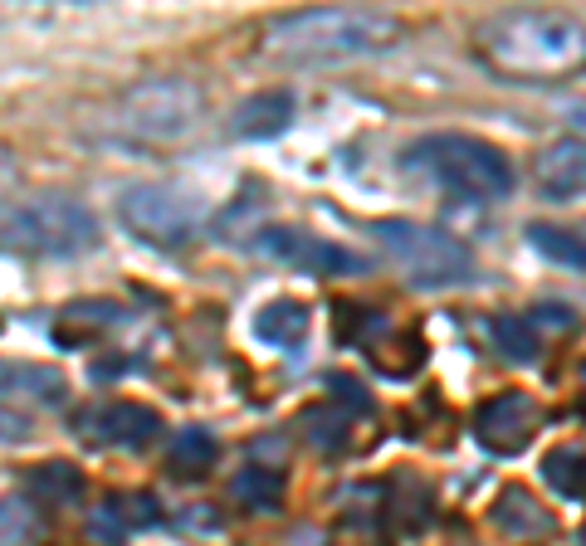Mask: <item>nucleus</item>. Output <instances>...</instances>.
Segmentation results:
<instances>
[{"label": "nucleus", "mask_w": 586, "mask_h": 546, "mask_svg": "<svg viewBox=\"0 0 586 546\" xmlns=\"http://www.w3.org/2000/svg\"><path fill=\"white\" fill-rule=\"evenodd\" d=\"M250 249L269 264H284V269H299V273H357L362 259L347 254L343 244L333 239H318L308 230H293V225H269V230H254L250 234Z\"/></svg>", "instance_id": "obj_8"}, {"label": "nucleus", "mask_w": 586, "mask_h": 546, "mask_svg": "<svg viewBox=\"0 0 586 546\" xmlns=\"http://www.w3.org/2000/svg\"><path fill=\"white\" fill-rule=\"evenodd\" d=\"M543 429V410H538L533 395L523 391H503L493 395L489 405H479L475 415V435L489 454H518L528 449V439Z\"/></svg>", "instance_id": "obj_10"}, {"label": "nucleus", "mask_w": 586, "mask_h": 546, "mask_svg": "<svg viewBox=\"0 0 586 546\" xmlns=\"http://www.w3.org/2000/svg\"><path fill=\"white\" fill-rule=\"evenodd\" d=\"M293 112H299L293 88H264V94H250L230 112V132L245 136V142H264V136H279L289 128Z\"/></svg>", "instance_id": "obj_12"}, {"label": "nucleus", "mask_w": 586, "mask_h": 546, "mask_svg": "<svg viewBox=\"0 0 586 546\" xmlns=\"http://www.w3.org/2000/svg\"><path fill=\"white\" fill-rule=\"evenodd\" d=\"M387 512L397 517L401 532H421L425 517H431V488H425L415 473H397L387 488Z\"/></svg>", "instance_id": "obj_17"}, {"label": "nucleus", "mask_w": 586, "mask_h": 546, "mask_svg": "<svg viewBox=\"0 0 586 546\" xmlns=\"http://www.w3.org/2000/svg\"><path fill=\"white\" fill-rule=\"evenodd\" d=\"M405 162L465 200H503L513 190V166L493 142L469 132H431L405 146Z\"/></svg>", "instance_id": "obj_3"}, {"label": "nucleus", "mask_w": 586, "mask_h": 546, "mask_svg": "<svg viewBox=\"0 0 586 546\" xmlns=\"http://www.w3.org/2000/svg\"><path fill=\"white\" fill-rule=\"evenodd\" d=\"M582 375H586V367H582Z\"/></svg>", "instance_id": "obj_32"}, {"label": "nucleus", "mask_w": 586, "mask_h": 546, "mask_svg": "<svg viewBox=\"0 0 586 546\" xmlns=\"http://www.w3.org/2000/svg\"><path fill=\"white\" fill-rule=\"evenodd\" d=\"M479 54L503 78H572L586 68V25L557 10H509L479 30Z\"/></svg>", "instance_id": "obj_2"}, {"label": "nucleus", "mask_w": 586, "mask_h": 546, "mask_svg": "<svg viewBox=\"0 0 586 546\" xmlns=\"http://www.w3.org/2000/svg\"><path fill=\"white\" fill-rule=\"evenodd\" d=\"M118 215H122V225L142 239V244L166 249V254H172V249L196 244V210H191L186 196H176V190H166V186L122 190Z\"/></svg>", "instance_id": "obj_7"}, {"label": "nucleus", "mask_w": 586, "mask_h": 546, "mask_svg": "<svg viewBox=\"0 0 586 546\" xmlns=\"http://www.w3.org/2000/svg\"><path fill=\"white\" fill-rule=\"evenodd\" d=\"M528 244H533L543 259H552V264H562V269H586V239L562 230V225L533 220L528 225Z\"/></svg>", "instance_id": "obj_20"}, {"label": "nucleus", "mask_w": 586, "mask_h": 546, "mask_svg": "<svg viewBox=\"0 0 586 546\" xmlns=\"http://www.w3.org/2000/svg\"><path fill=\"white\" fill-rule=\"evenodd\" d=\"M74 435L88 444H104V449H142L152 444V435H162V415L152 405L138 401H94L74 410Z\"/></svg>", "instance_id": "obj_9"}, {"label": "nucleus", "mask_w": 586, "mask_h": 546, "mask_svg": "<svg viewBox=\"0 0 586 546\" xmlns=\"http://www.w3.org/2000/svg\"><path fill=\"white\" fill-rule=\"evenodd\" d=\"M25 493H30V503L69 507V503H78V493H84V473H78L74 463H40V469H30V478H25Z\"/></svg>", "instance_id": "obj_15"}, {"label": "nucleus", "mask_w": 586, "mask_h": 546, "mask_svg": "<svg viewBox=\"0 0 586 546\" xmlns=\"http://www.w3.org/2000/svg\"><path fill=\"white\" fill-rule=\"evenodd\" d=\"M572 118H577V122H582V128H586V102H582V108H572Z\"/></svg>", "instance_id": "obj_30"}, {"label": "nucleus", "mask_w": 586, "mask_h": 546, "mask_svg": "<svg viewBox=\"0 0 586 546\" xmlns=\"http://www.w3.org/2000/svg\"><path fill=\"white\" fill-rule=\"evenodd\" d=\"M216 459H220V439L210 435V429H182L172 444V473L176 478H206L210 469H216Z\"/></svg>", "instance_id": "obj_18"}, {"label": "nucleus", "mask_w": 586, "mask_h": 546, "mask_svg": "<svg viewBox=\"0 0 586 546\" xmlns=\"http://www.w3.org/2000/svg\"><path fill=\"white\" fill-rule=\"evenodd\" d=\"M40 512L30 498H0V546H35Z\"/></svg>", "instance_id": "obj_23"}, {"label": "nucleus", "mask_w": 586, "mask_h": 546, "mask_svg": "<svg viewBox=\"0 0 586 546\" xmlns=\"http://www.w3.org/2000/svg\"><path fill=\"white\" fill-rule=\"evenodd\" d=\"M0 395H15V401H64V375L44 367H0Z\"/></svg>", "instance_id": "obj_19"}, {"label": "nucleus", "mask_w": 586, "mask_h": 546, "mask_svg": "<svg viewBox=\"0 0 586 546\" xmlns=\"http://www.w3.org/2000/svg\"><path fill=\"white\" fill-rule=\"evenodd\" d=\"M489 337L499 341V351L518 367H528V361H538V337H533V323L528 317H493L489 323Z\"/></svg>", "instance_id": "obj_24"}, {"label": "nucleus", "mask_w": 586, "mask_h": 546, "mask_svg": "<svg viewBox=\"0 0 586 546\" xmlns=\"http://www.w3.org/2000/svg\"><path fill=\"white\" fill-rule=\"evenodd\" d=\"M582 542H586V532H582Z\"/></svg>", "instance_id": "obj_31"}, {"label": "nucleus", "mask_w": 586, "mask_h": 546, "mask_svg": "<svg viewBox=\"0 0 586 546\" xmlns=\"http://www.w3.org/2000/svg\"><path fill=\"white\" fill-rule=\"evenodd\" d=\"M371 234H377L381 254H387L415 288H455V283L475 279V254H469L455 234L435 230V225L377 220Z\"/></svg>", "instance_id": "obj_5"}, {"label": "nucleus", "mask_w": 586, "mask_h": 546, "mask_svg": "<svg viewBox=\"0 0 586 546\" xmlns=\"http://www.w3.org/2000/svg\"><path fill=\"white\" fill-rule=\"evenodd\" d=\"M328 391H337V401H343L347 410H367V401H362V385H357V381H347V375H333V381H328Z\"/></svg>", "instance_id": "obj_27"}, {"label": "nucleus", "mask_w": 586, "mask_h": 546, "mask_svg": "<svg viewBox=\"0 0 586 546\" xmlns=\"http://www.w3.org/2000/svg\"><path fill=\"white\" fill-rule=\"evenodd\" d=\"M118 507H128V512H122V522H128V527H152V522H156V503L146 493L118 498Z\"/></svg>", "instance_id": "obj_26"}, {"label": "nucleus", "mask_w": 586, "mask_h": 546, "mask_svg": "<svg viewBox=\"0 0 586 546\" xmlns=\"http://www.w3.org/2000/svg\"><path fill=\"white\" fill-rule=\"evenodd\" d=\"M528 323H543V327H577V313H572V307L547 303V307H538V317H528Z\"/></svg>", "instance_id": "obj_28"}, {"label": "nucleus", "mask_w": 586, "mask_h": 546, "mask_svg": "<svg viewBox=\"0 0 586 546\" xmlns=\"http://www.w3.org/2000/svg\"><path fill=\"white\" fill-rule=\"evenodd\" d=\"M493 522H499L509 537H547L552 517L538 498H528L523 488H503L499 503H493Z\"/></svg>", "instance_id": "obj_13"}, {"label": "nucleus", "mask_w": 586, "mask_h": 546, "mask_svg": "<svg viewBox=\"0 0 586 546\" xmlns=\"http://www.w3.org/2000/svg\"><path fill=\"white\" fill-rule=\"evenodd\" d=\"M0 239L35 259H74L98 244V220L74 196H40L0 210Z\"/></svg>", "instance_id": "obj_4"}, {"label": "nucleus", "mask_w": 586, "mask_h": 546, "mask_svg": "<svg viewBox=\"0 0 586 546\" xmlns=\"http://www.w3.org/2000/svg\"><path fill=\"white\" fill-rule=\"evenodd\" d=\"M230 493H235V503H245L250 512H274L279 503H284V478H279L274 469H259V463H250V469L235 473Z\"/></svg>", "instance_id": "obj_21"}, {"label": "nucleus", "mask_w": 586, "mask_h": 546, "mask_svg": "<svg viewBox=\"0 0 586 546\" xmlns=\"http://www.w3.org/2000/svg\"><path fill=\"white\" fill-rule=\"evenodd\" d=\"M122 532H128V522H122L118 503H108L94 522H88V537H94V542H104V546H118V542H122Z\"/></svg>", "instance_id": "obj_25"}, {"label": "nucleus", "mask_w": 586, "mask_h": 546, "mask_svg": "<svg viewBox=\"0 0 586 546\" xmlns=\"http://www.w3.org/2000/svg\"><path fill=\"white\" fill-rule=\"evenodd\" d=\"M118 128L142 142H182L206 118V94L191 78H142L112 108Z\"/></svg>", "instance_id": "obj_6"}, {"label": "nucleus", "mask_w": 586, "mask_h": 546, "mask_svg": "<svg viewBox=\"0 0 586 546\" xmlns=\"http://www.w3.org/2000/svg\"><path fill=\"white\" fill-rule=\"evenodd\" d=\"M122 317H128V307L108 303V298H84V303H69L59 313V341H84L94 332H108V327H118Z\"/></svg>", "instance_id": "obj_16"}, {"label": "nucleus", "mask_w": 586, "mask_h": 546, "mask_svg": "<svg viewBox=\"0 0 586 546\" xmlns=\"http://www.w3.org/2000/svg\"><path fill=\"white\" fill-rule=\"evenodd\" d=\"M308 332V307L293 303V298H274L254 313V337L269 341V347H293Z\"/></svg>", "instance_id": "obj_14"}, {"label": "nucleus", "mask_w": 586, "mask_h": 546, "mask_svg": "<svg viewBox=\"0 0 586 546\" xmlns=\"http://www.w3.org/2000/svg\"><path fill=\"white\" fill-rule=\"evenodd\" d=\"M533 186L552 200L586 196V142H577V136L547 142L543 152L533 156Z\"/></svg>", "instance_id": "obj_11"}, {"label": "nucleus", "mask_w": 586, "mask_h": 546, "mask_svg": "<svg viewBox=\"0 0 586 546\" xmlns=\"http://www.w3.org/2000/svg\"><path fill=\"white\" fill-rule=\"evenodd\" d=\"M10 181H15V152H10V146H0V190H6Z\"/></svg>", "instance_id": "obj_29"}, {"label": "nucleus", "mask_w": 586, "mask_h": 546, "mask_svg": "<svg viewBox=\"0 0 586 546\" xmlns=\"http://www.w3.org/2000/svg\"><path fill=\"white\" fill-rule=\"evenodd\" d=\"M401 40V20L371 6H318L269 20L259 34V54L293 68H328L381 54Z\"/></svg>", "instance_id": "obj_1"}, {"label": "nucleus", "mask_w": 586, "mask_h": 546, "mask_svg": "<svg viewBox=\"0 0 586 546\" xmlns=\"http://www.w3.org/2000/svg\"><path fill=\"white\" fill-rule=\"evenodd\" d=\"M543 483L557 498H572V503L586 498V454L567 449V444H562V449H552L547 459H543Z\"/></svg>", "instance_id": "obj_22"}]
</instances>
